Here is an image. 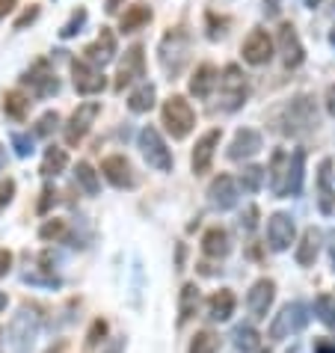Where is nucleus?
Here are the masks:
<instances>
[{
    "label": "nucleus",
    "instance_id": "1",
    "mask_svg": "<svg viewBox=\"0 0 335 353\" xmlns=\"http://www.w3.org/2000/svg\"><path fill=\"white\" fill-rule=\"evenodd\" d=\"M273 122H276V131L285 134V137H305V134L318 131V125H321L318 104H314L312 95L300 92L276 110Z\"/></svg>",
    "mask_w": 335,
    "mask_h": 353
},
{
    "label": "nucleus",
    "instance_id": "2",
    "mask_svg": "<svg viewBox=\"0 0 335 353\" xmlns=\"http://www.w3.org/2000/svg\"><path fill=\"white\" fill-rule=\"evenodd\" d=\"M39 327H42L39 309L30 306V303H24L12 315V321H9V332H6V341H9V347H12V353H30L36 345Z\"/></svg>",
    "mask_w": 335,
    "mask_h": 353
},
{
    "label": "nucleus",
    "instance_id": "3",
    "mask_svg": "<svg viewBox=\"0 0 335 353\" xmlns=\"http://www.w3.org/2000/svg\"><path fill=\"white\" fill-rule=\"evenodd\" d=\"M161 122L172 140H187L196 128V113L184 95H170L161 107Z\"/></svg>",
    "mask_w": 335,
    "mask_h": 353
},
{
    "label": "nucleus",
    "instance_id": "4",
    "mask_svg": "<svg viewBox=\"0 0 335 353\" xmlns=\"http://www.w3.org/2000/svg\"><path fill=\"white\" fill-rule=\"evenodd\" d=\"M220 107L223 110H241V107L246 104V98H250V81H246V74H243V68L238 63H229L220 72Z\"/></svg>",
    "mask_w": 335,
    "mask_h": 353
},
{
    "label": "nucleus",
    "instance_id": "5",
    "mask_svg": "<svg viewBox=\"0 0 335 353\" xmlns=\"http://www.w3.org/2000/svg\"><path fill=\"white\" fill-rule=\"evenodd\" d=\"M140 152H143V158H145V163H149L152 170L163 172V175L172 172L175 158H172L170 145H166V140L161 137V131H157L154 125H145V128L140 131Z\"/></svg>",
    "mask_w": 335,
    "mask_h": 353
},
{
    "label": "nucleus",
    "instance_id": "6",
    "mask_svg": "<svg viewBox=\"0 0 335 353\" xmlns=\"http://www.w3.org/2000/svg\"><path fill=\"white\" fill-rule=\"evenodd\" d=\"M187 51H190V36H187L184 27H175V30L166 33L161 39V48H157L163 72L166 74H181V68L187 63Z\"/></svg>",
    "mask_w": 335,
    "mask_h": 353
},
{
    "label": "nucleus",
    "instance_id": "7",
    "mask_svg": "<svg viewBox=\"0 0 335 353\" xmlns=\"http://www.w3.org/2000/svg\"><path fill=\"white\" fill-rule=\"evenodd\" d=\"M101 113V101H83V104H77V110L68 116V122H65V128H63V137H65V145H81L86 140V134L92 131V125H95V116Z\"/></svg>",
    "mask_w": 335,
    "mask_h": 353
},
{
    "label": "nucleus",
    "instance_id": "8",
    "mask_svg": "<svg viewBox=\"0 0 335 353\" xmlns=\"http://www.w3.org/2000/svg\"><path fill=\"white\" fill-rule=\"evenodd\" d=\"M21 83L30 86L36 98H51V95L60 92V77H57V72L51 68V63H48V60H36L24 72Z\"/></svg>",
    "mask_w": 335,
    "mask_h": 353
},
{
    "label": "nucleus",
    "instance_id": "9",
    "mask_svg": "<svg viewBox=\"0 0 335 353\" xmlns=\"http://www.w3.org/2000/svg\"><path fill=\"white\" fill-rule=\"evenodd\" d=\"M273 51H276V42L261 27L250 30V36H246L241 45V57H243V63H250V65H267L273 60Z\"/></svg>",
    "mask_w": 335,
    "mask_h": 353
},
{
    "label": "nucleus",
    "instance_id": "10",
    "mask_svg": "<svg viewBox=\"0 0 335 353\" xmlns=\"http://www.w3.org/2000/svg\"><path fill=\"white\" fill-rule=\"evenodd\" d=\"M305 321H309V315H305L303 303H288V306H282L279 315L273 318V323H270V339L273 341L291 339V332H300L305 327Z\"/></svg>",
    "mask_w": 335,
    "mask_h": 353
},
{
    "label": "nucleus",
    "instance_id": "11",
    "mask_svg": "<svg viewBox=\"0 0 335 353\" xmlns=\"http://www.w3.org/2000/svg\"><path fill=\"white\" fill-rule=\"evenodd\" d=\"M276 48H279V54H282L285 68H300L303 65L305 48L300 42V33H297L294 24H288V21L279 24V30H276Z\"/></svg>",
    "mask_w": 335,
    "mask_h": 353
},
{
    "label": "nucleus",
    "instance_id": "12",
    "mask_svg": "<svg viewBox=\"0 0 335 353\" xmlns=\"http://www.w3.org/2000/svg\"><path fill=\"white\" fill-rule=\"evenodd\" d=\"M297 241V225H294V217L285 211L270 214L267 220V247L273 252H285L291 250V243Z\"/></svg>",
    "mask_w": 335,
    "mask_h": 353
},
{
    "label": "nucleus",
    "instance_id": "13",
    "mask_svg": "<svg viewBox=\"0 0 335 353\" xmlns=\"http://www.w3.org/2000/svg\"><path fill=\"white\" fill-rule=\"evenodd\" d=\"M220 140H223V128H211V131H205L199 140H196L193 154H190V170H193V175H205V172L211 170L214 154H216V149H220Z\"/></svg>",
    "mask_w": 335,
    "mask_h": 353
},
{
    "label": "nucleus",
    "instance_id": "14",
    "mask_svg": "<svg viewBox=\"0 0 335 353\" xmlns=\"http://www.w3.org/2000/svg\"><path fill=\"white\" fill-rule=\"evenodd\" d=\"M72 83H74L77 95H98V92H104L107 77L101 74V68L92 63L72 60Z\"/></svg>",
    "mask_w": 335,
    "mask_h": 353
},
{
    "label": "nucleus",
    "instance_id": "15",
    "mask_svg": "<svg viewBox=\"0 0 335 353\" xmlns=\"http://www.w3.org/2000/svg\"><path fill=\"white\" fill-rule=\"evenodd\" d=\"M101 175L113 184L116 190H134L136 188L134 166L125 154H107V158L101 161Z\"/></svg>",
    "mask_w": 335,
    "mask_h": 353
},
{
    "label": "nucleus",
    "instance_id": "16",
    "mask_svg": "<svg viewBox=\"0 0 335 353\" xmlns=\"http://www.w3.org/2000/svg\"><path fill=\"white\" fill-rule=\"evenodd\" d=\"M273 300H276V282L267 279V276H261V279L252 282L250 294H246V309H250V315L255 321H264L270 315Z\"/></svg>",
    "mask_w": 335,
    "mask_h": 353
},
{
    "label": "nucleus",
    "instance_id": "17",
    "mask_svg": "<svg viewBox=\"0 0 335 353\" xmlns=\"http://www.w3.org/2000/svg\"><path fill=\"white\" fill-rule=\"evenodd\" d=\"M145 77V48L136 42L125 51V60L119 65V74H116V90H125V86H131L134 81L143 83Z\"/></svg>",
    "mask_w": 335,
    "mask_h": 353
},
{
    "label": "nucleus",
    "instance_id": "18",
    "mask_svg": "<svg viewBox=\"0 0 335 353\" xmlns=\"http://www.w3.org/2000/svg\"><path fill=\"white\" fill-rule=\"evenodd\" d=\"M267 181H270V190L273 196L285 199L291 188V154L285 149H276L270 154V166H267Z\"/></svg>",
    "mask_w": 335,
    "mask_h": 353
},
{
    "label": "nucleus",
    "instance_id": "19",
    "mask_svg": "<svg viewBox=\"0 0 335 353\" xmlns=\"http://www.w3.org/2000/svg\"><path fill=\"white\" fill-rule=\"evenodd\" d=\"M241 199V188L232 175H216V179L208 184V202L216 211H232Z\"/></svg>",
    "mask_w": 335,
    "mask_h": 353
},
{
    "label": "nucleus",
    "instance_id": "20",
    "mask_svg": "<svg viewBox=\"0 0 335 353\" xmlns=\"http://www.w3.org/2000/svg\"><path fill=\"white\" fill-rule=\"evenodd\" d=\"M83 60L98 65V68H104L107 63L116 60V33L110 27H101V33H98L95 42L83 48Z\"/></svg>",
    "mask_w": 335,
    "mask_h": 353
},
{
    "label": "nucleus",
    "instance_id": "21",
    "mask_svg": "<svg viewBox=\"0 0 335 353\" xmlns=\"http://www.w3.org/2000/svg\"><path fill=\"white\" fill-rule=\"evenodd\" d=\"M264 149V140L261 134L255 128H241L234 134V140L229 143V152H225V158L229 161H246V158H255Z\"/></svg>",
    "mask_w": 335,
    "mask_h": 353
},
{
    "label": "nucleus",
    "instance_id": "22",
    "mask_svg": "<svg viewBox=\"0 0 335 353\" xmlns=\"http://www.w3.org/2000/svg\"><path fill=\"white\" fill-rule=\"evenodd\" d=\"M220 86V72H216V65L211 63H202L196 65V72L190 74V95L196 101H205V98H211V92Z\"/></svg>",
    "mask_w": 335,
    "mask_h": 353
},
{
    "label": "nucleus",
    "instance_id": "23",
    "mask_svg": "<svg viewBox=\"0 0 335 353\" xmlns=\"http://www.w3.org/2000/svg\"><path fill=\"white\" fill-rule=\"evenodd\" d=\"M234 306H238L234 294L229 288H220V291L211 294L208 303H205V318L214 321V323H225V321L234 315Z\"/></svg>",
    "mask_w": 335,
    "mask_h": 353
},
{
    "label": "nucleus",
    "instance_id": "24",
    "mask_svg": "<svg viewBox=\"0 0 335 353\" xmlns=\"http://www.w3.org/2000/svg\"><path fill=\"white\" fill-rule=\"evenodd\" d=\"M318 208L323 217L335 211V190H332V161L323 158L318 166Z\"/></svg>",
    "mask_w": 335,
    "mask_h": 353
},
{
    "label": "nucleus",
    "instance_id": "25",
    "mask_svg": "<svg viewBox=\"0 0 335 353\" xmlns=\"http://www.w3.org/2000/svg\"><path fill=\"white\" fill-rule=\"evenodd\" d=\"M321 241H323V234H321V229H314V225H309V229L303 232V238H300V243H297V250H294V259H297L300 268H312V264L318 261Z\"/></svg>",
    "mask_w": 335,
    "mask_h": 353
},
{
    "label": "nucleus",
    "instance_id": "26",
    "mask_svg": "<svg viewBox=\"0 0 335 353\" xmlns=\"http://www.w3.org/2000/svg\"><path fill=\"white\" fill-rule=\"evenodd\" d=\"M202 252L208 259H225L232 252V238L223 225H211L208 232L202 234Z\"/></svg>",
    "mask_w": 335,
    "mask_h": 353
},
{
    "label": "nucleus",
    "instance_id": "27",
    "mask_svg": "<svg viewBox=\"0 0 335 353\" xmlns=\"http://www.w3.org/2000/svg\"><path fill=\"white\" fill-rule=\"evenodd\" d=\"M199 300H202L199 285H196V282H184V288L179 294V327H184V323L199 312Z\"/></svg>",
    "mask_w": 335,
    "mask_h": 353
},
{
    "label": "nucleus",
    "instance_id": "28",
    "mask_svg": "<svg viewBox=\"0 0 335 353\" xmlns=\"http://www.w3.org/2000/svg\"><path fill=\"white\" fill-rule=\"evenodd\" d=\"M154 18V12L149 6H143V3H134V6H128L122 18H119V30L122 33H136V30H143L145 24H149Z\"/></svg>",
    "mask_w": 335,
    "mask_h": 353
},
{
    "label": "nucleus",
    "instance_id": "29",
    "mask_svg": "<svg viewBox=\"0 0 335 353\" xmlns=\"http://www.w3.org/2000/svg\"><path fill=\"white\" fill-rule=\"evenodd\" d=\"M30 95L21 92V90H9L3 95V113L9 116V119H15V122H24L27 119V113H30Z\"/></svg>",
    "mask_w": 335,
    "mask_h": 353
},
{
    "label": "nucleus",
    "instance_id": "30",
    "mask_svg": "<svg viewBox=\"0 0 335 353\" xmlns=\"http://www.w3.org/2000/svg\"><path fill=\"white\" fill-rule=\"evenodd\" d=\"M154 98H157V90H154V83L149 81H143L136 90H131V95H128V110L131 113H149L152 107H154Z\"/></svg>",
    "mask_w": 335,
    "mask_h": 353
},
{
    "label": "nucleus",
    "instance_id": "31",
    "mask_svg": "<svg viewBox=\"0 0 335 353\" xmlns=\"http://www.w3.org/2000/svg\"><path fill=\"white\" fill-rule=\"evenodd\" d=\"M65 166H68V154H65V149H60V145H51V149L45 152L39 172H42L45 179H57V175H60Z\"/></svg>",
    "mask_w": 335,
    "mask_h": 353
},
{
    "label": "nucleus",
    "instance_id": "32",
    "mask_svg": "<svg viewBox=\"0 0 335 353\" xmlns=\"http://www.w3.org/2000/svg\"><path fill=\"white\" fill-rule=\"evenodd\" d=\"M74 181L81 184V190L86 193V196H98L101 193V181H98V172L92 170V163H86V161H81L74 166Z\"/></svg>",
    "mask_w": 335,
    "mask_h": 353
},
{
    "label": "nucleus",
    "instance_id": "33",
    "mask_svg": "<svg viewBox=\"0 0 335 353\" xmlns=\"http://www.w3.org/2000/svg\"><path fill=\"white\" fill-rule=\"evenodd\" d=\"M234 347L241 353H255L261 347V336L255 332V327H250V323H241V327L234 330Z\"/></svg>",
    "mask_w": 335,
    "mask_h": 353
},
{
    "label": "nucleus",
    "instance_id": "34",
    "mask_svg": "<svg viewBox=\"0 0 335 353\" xmlns=\"http://www.w3.org/2000/svg\"><path fill=\"white\" fill-rule=\"evenodd\" d=\"M216 350H220V336L214 330H199L190 339V347H187V353H216Z\"/></svg>",
    "mask_w": 335,
    "mask_h": 353
},
{
    "label": "nucleus",
    "instance_id": "35",
    "mask_svg": "<svg viewBox=\"0 0 335 353\" xmlns=\"http://www.w3.org/2000/svg\"><path fill=\"white\" fill-rule=\"evenodd\" d=\"M261 184H264V170H261V166H255V163L243 166V170H241V179H238V188H241L243 193H258Z\"/></svg>",
    "mask_w": 335,
    "mask_h": 353
},
{
    "label": "nucleus",
    "instance_id": "36",
    "mask_svg": "<svg viewBox=\"0 0 335 353\" xmlns=\"http://www.w3.org/2000/svg\"><path fill=\"white\" fill-rule=\"evenodd\" d=\"M39 238L48 241V243H60L68 238V223L65 220H45L42 225H39Z\"/></svg>",
    "mask_w": 335,
    "mask_h": 353
},
{
    "label": "nucleus",
    "instance_id": "37",
    "mask_svg": "<svg viewBox=\"0 0 335 353\" xmlns=\"http://www.w3.org/2000/svg\"><path fill=\"white\" fill-rule=\"evenodd\" d=\"M303 179H305V152L297 149L291 154V188H288V196H297L303 190Z\"/></svg>",
    "mask_w": 335,
    "mask_h": 353
},
{
    "label": "nucleus",
    "instance_id": "38",
    "mask_svg": "<svg viewBox=\"0 0 335 353\" xmlns=\"http://www.w3.org/2000/svg\"><path fill=\"white\" fill-rule=\"evenodd\" d=\"M314 315H318L321 323H327L329 330H335V300L329 294H318V297H314Z\"/></svg>",
    "mask_w": 335,
    "mask_h": 353
},
{
    "label": "nucleus",
    "instance_id": "39",
    "mask_svg": "<svg viewBox=\"0 0 335 353\" xmlns=\"http://www.w3.org/2000/svg\"><path fill=\"white\" fill-rule=\"evenodd\" d=\"M86 18H90V12H86V9H74V12H72V18H68V21L60 27V39H74L77 33L83 30Z\"/></svg>",
    "mask_w": 335,
    "mask_h": 353
},
{
    "label": "nucleus",
    "instance_id": "40",
    "mask_svg": "<svg viewBox=\"0 0 335 353\" xmlns=\"http://www.w3.org/2000/svg\"><path fill=\"white\" fill-rule=\"evenodd\" d=\"M57 128H60V113H57V110H48V113H42V116L36 119L33 134H36V137H51Z\"/></svg>",
    "mask_w": 335,
    "mask_h": 353
},
{
    "label": "nucleus",
    "instance_id": "41",
    "mask_svg": "<svg viewBox=\"0 0 335 353\" xmlns=\"http://www.w3.org/2000/svg\"><path fill=\"white\" fill-rule=\"evenodd\" d=\"M107 332H110V327H107V321L104 318H95L92 323H90V330H86V341L83 345L86 347H98V345H104V339H107Z\"/></svg>",
    "mask_w": 335,
    "mask_h": 353
},
{
    "label": "nucleus",
    "instance_id": "42",
    "mask_svg": "<svg viewBox=\"0 0 335 353\" xmlns=\"http://www.w3.org/2000/svg\"><path fill=\"white\" fill-rule=\"evenodd\" d=\"M12 149H15V154L18 158H30V154L36 152V134H21V131H15L12 137Z\"/></svg>",
    "mask_w": 335,
    "mask_h": 353
},
{
    "label": "nucleus",
    "instance_id": "43",
    "mask_svg": "<svg viewBox=\"0 0 335 353\" xmlns=\"http://www.w3.org/2000/svg\"><path fill=\"white\" fill-rule=\"evenodd\" d=\"M57 202H60V193L54 190V184H45V188H42V199H39V214H48Z\"/></svg>",
    "mask_w": 335,
    "mask_h": 353
},
{
    "label": "nucleus",
    "instance_id": "44",
    "mask_svg": "<svg viewBox=\"0 0 335 353\" xmlns=\"http://www.w3.org/2000/svg\"><path fill=\"white\" fill-rule=\"evenodd\" d=\"M15 199V179H0V211Z\"/></svg>",
    "mask_w": 335,
    "mask_h": 353
},
{
    "label": "nucleus",
    "instance_id": "45",
    "mask_svg": "<svg viewBox=\"0 0 335 353\" xmlns=\"http://www.w3.org/2000/svg\"><path fill=\"white\" fill-rule=\"evenodd\" d=\"M39 12H42V9H39L36 3H33L30 9H24V12H21V15H18V18H15V30H24V27H27V24H33V21H36V18H39Z\"/></svg>",
    "mask_w": 335,
    "mask_h": 353
},
{
    "label": "nucleus",
    "instance_id": "46",
    "mask_svg": "<svg viewBox=\"0 0 335 353\" xmlns=\"http://www.w3.org/2000/svg\"><path fill=\"white\" fill-rule=\"evenodd\" d=\"M255 225H258V208H255V205H250V208H246V214H241V229L252 232Z\"/></svg>",
    "mask_w": 335,
    "mask_h": 353
},
{
    "label": "nucleus",
    "instance_id": "47",
    "mask_svg": "<svg viewBox=\"0 0 335 353\" xmlns=\"http://www.w3.org/2000/svg\"><path fill=\"white\" fill-rule=\"evenodd\" d=\"M323 104H327V113L335 119V83L327 86V92H323Z\"/></svg>",
    "mask_w": 335,
    "mask_h": 353
},
{
    "label": "nucleus",
    "instance_id": "48",
    "mask_svg": "<svg viewBox=\"0 0 335 353\" xmlns=\"http://www.w3.org/2000/svg\"><path fill=\"white\" fill-rule=\"evenodd\" d=\"M9 270H12V252H9V250H0V279H3Z\"/></svg>",
    "mask_w": 335,
    "mask_h": 353
},
{
    "label": "nucleus",
    "instance_id": "49",
    "mask_svg": "<svg viewBox=\"0 0 335 353\" xmlns=\"http://www.w3.org/2000/svg\"><path fill=\"white\" fill-rule=\"evenodd\" d=\"M101 353H125V336H116L110 345H107Z\"/></svg>",
    "mask_w": 335,
    "mask_h": 353
},
{
    "label": "nucleus",
    "instance_id": "50",
    "mask_svg": "<svg viewBox=\"0 0 335 353\" xmlns=\"http://www.w3.org/2000/svg\"><path fill=\"white\" fill-rule=\"evenodd\" d=\"M314 353H335V345L329 339H318L314 341Z\"/></svg>",
    "mask_w": 335,
    "mask_h": 353
},
{
    "label": "nucleus",
    "instance_id": "51",
    "mask_svg": "<svg viewBox=\"0 0 335 353\" xmlns=\"http://www.w3.org/2000/svg\"><path fill=\"white\" fill-rule=\"evenodd\" d=\"M264 12H267V18H276L282 12V6H279V0H264Z\"/></svg>",
    "mask_w": 335,
    "mask_h": 353
},
{
    "label": "nucleus",
    "instance_id": "52",
    "mask_svg": "<svg viewBox=\"0 0 335 353\" xmlns=\"http://www.w3.org/2000/svg\"><path fill=\"white\" fill-rule=\"evenodd\" d=\"M12 9H15V0H0V21H3Z\"/></svg>",
    "mask_w": 335,
    "mask_h": 353
},
{
    "label": "nucleus",
    "instance_id": "53",
    "mask_svg": "<svg viewBox=\"0 0 335 353\" xmlns=\"http://www.w3.org/2000/svg\"><path fill=\"white\" fill-rule=\"evenodd\" d=\"M104 9H107V15H116L122 9V0H104Z\"/></svg>",
    "mask_w": 335,
    "mask_h": 353
},
{
    "label": "nucleus",
    "instance_id": "54",
    "mask_svg": "<svg viewBox=\"0 0 335 353\" xmlns=\"http://www.w3.org/2000/svg\"><path fill=\"white\" fill-rule=\"evenodd\" d=\"M3 166H6V152H3V145H0V172H3Z\"/></svg>",
    "mask_w": 335,
    "mask_h": 353
},
{
    "label": "nucleus",
    "instance_id": "55",
    "mask_svg": "<svg viewBox=\"0 0 335 353\" xmlns=\"http://www.w3.org/2000/svg\"><path fill=\"white\" fill-rule=\"evenodd\" d=\"M323 3V0H305V6H309V9H318Z\"/></svg>",
    "mask_w": 335,
    "mask_h": 353
},
{
    "label": "nucleus",
    "instance_id": "56",
    "mask_svg": "<svg viewBox=\"0 0 335 353\" xmlns=\"http://www.w3.org/2000/svg\"><path fill=\"white\" fill-rule=\"evenodd\" d=\"M0 309H6V294L0 291Z\"/></svg>",
    "mask_w": 335,
    "mask_h": 353
},
{
    "label": "nucleus",
    "instance_id": "57",
    "mask_svg": "<svg viewBox=\"0 0 335 353\" xmlns=\"http://www.w3.org/2000/svg\"><path fill=\"white\" fill-rule=\"evenodd\" d=\"M0 353H3V327H0Z\"/></svg>",
    "mask_w": 335,
    "mask_h": 353
}]
</instances>
